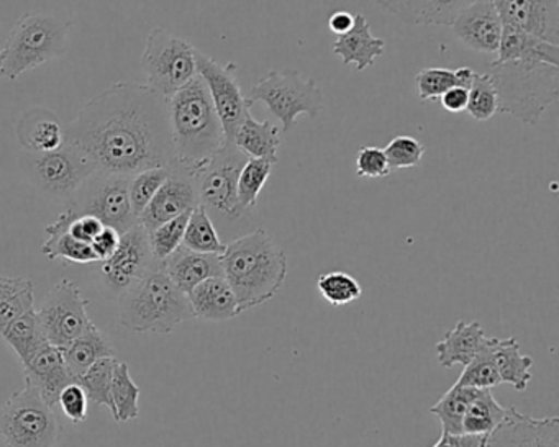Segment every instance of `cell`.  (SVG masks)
I'll return each instance as SVG.
<instances>
[{
  "label": "cell",
  "mask_w": 559,
  "mask_h": 447,
  "mask_svg": "<svg viewBox=\"0 0 559 447\" xmlns=\"http://www.w3.org/2000/svg\"><path fill=\"white\" fill-rule=\"evenodd\" d=\"M487 336L477 322H457L453 329L444 335L443 341L437 345V359L441 367L466 365L486 345Z\"/></svg>",
  "instance_id": "484cf974"
},
{
  "label": "cell",
  "mask_w": 559,
  "mask_h": 447,
  "mask_svg": "<svg viewBox=\"0 0 559 447\" xmlns=\"http://www.w3.org/2000/svg\"><path fill=\"white\" fill-rule=\"evenodd\" d=\"M35 309V287L25 277L0 274V333L9 323Z\"/></svg>",
  "instance_id": "d6a6232c"
},
{
  "label": "cell",
  "mask_w": 559,
  "mask_h": 447,
  "mask_svg": "<svg viewBox=\"0 0 559 447\" xmlns=\"http://www.w3.org/2000/svg\"><path fill=\"white\" fill-rule=\"evenodd\" d=\"M140 387L130 375L129 365L117 361L112 378V414L117 423L136 420L140 416Z\"/></svg>",
  "instance_id": "8d00e7d4"
},
{
  "label": "cell",
  "mask_w": 559,
  "mask_h": 447,
  "mask_svg": "<svg viewBox=\"0 0 559 447\" xmlns=\"http://www.w3.org/2000/svg\"><path fill=\"white\" fill-rule=\"evenodd\" d=\"M389 14L412 25L453 24L456 15L476 0H376Z\"/></svg>",
  "instance_id": "7402d4cb"
},
{
  "label": "cell",
  "mask_w": 559,
  "mask_h": 447,
  "mask_svg": "<svg viewBox=\"0 0 559 447\" xmlns=\"http://www.w3.org/2000/svg\"><path fill=\"white\" fill-rule=\"evenodd\" d=\"M486 74L497 93V112L523 125H536L558 100L559 67L543 61H492Z\"/></svg>",
  "instance_id": "277c9868"
},
{
  "label": "cell",
  "mask_w": 559,
  "mask_h": 447,
  "mask_svg": "<svg viewBox=\"0 0 559 447\" xmlns=\"http://www.w3.org/2000/svg\"><path fill=\"white\" fill-rule=\"evenodd\" d=\"M189 214L173 218L166 224L159 225L155 230L150 231L148 240L152 247L153 259L162 264L166 257L171 256L179 246H182L185 240L186 225H188Z\"/></svg>",
  "instance_id": "7bdbcfd3"
},
{
  "label": "cell",
  "mask_w": 559,
  "mask_h": 447,
  "mask_svg": "<svg viewBox=\"0 0 559 447\" xmlns=\"http://www.w3.org/2000/svg\"><path fill=\"white\" fill-rule=\"evenodd\" d=\"M492 358L502 384L512 385L516 391H525L532 380L533 359L520 352L515 338H492Z\"/></svg>",
  "instance_id": "f546056e"
},
{
  "label": "cell",
  "mask_w": 559,
  "mask_h": 447,
  "mask_svg": "<svg viewBox=\"0 0 559 447\" xmlns=\"http://www.w3.org/2000/svg\"><path fill=\"white\" fill-rule=\"evenodd\" d=\"M496 61H543L559 67V45L503 27Z\"/></svg>",
  "instance_id": "83f0119b"
},
{
  "label": "cell",
  "mask_w": 559,
  "mask_h": 447,
  "mask_svg": "<svg viewBox=\"0 0 559 447\" xmlns=\"http://www.w3.org/2000/svg\"><path fill=\"white\" fill-rule=\"evenodd\" d=\"M391 171L417 168L424 158L425 146L412 136H395L384 149Z\"/></svg>",
  "instance_id": "bcb514c9"
},
{
  "label": "cell",
  "mask_w": 559,
  "mask_h": 447,
  "mask_svg": "<svg viewBox=\"0 0 559 447\" xmlns=\"http://www.w3.org/2000/svg\"><path fill=\"white\" fill-rule=\"evenodd\" d=\"M162 269L186 295L204 280L224 277L221 254L198 253L186 246H179L171 256L166 257Z\"/></svg>",
  "instance_id": "44dd1931"
},
{
  "label": "cell",
  "mask_w": 559,
  "mask_h": 447,
  "mask_svg": "<svg viewBox=\"0 0 559 447\" xmlns=\"http://www.w3.org/2000/svg\"><path fill=\"white\" fill-rule=\"evenodd\" d=\"M194 318L207 322H228L240 315L237 297L225 277L204 280L188 293Z\"/></svg>",
  "instance_id": "cb8c5ba5"
},
{
  "label": "cell",
  "mask_w": 559,
  "mask_h": 447,
  "mask_svg": "<svg viewBox=\"0 0 559 447\" xmlns=\"http://www.w3.org/2000/svg\"><path fill=\"white\" fill-rule=\"evenodd\" d=\"M73 217L74 212L67 208V210L55 220V224L48 225V238L44 246H41V254H45V256L51 261L63 259L76 264L99 263L91 244L78 241L76 238L70 233V224Z\"/></svg>",
  "instance_id": "4316f807"
},
{
  "label": "cell",
  "mask_w": 559,
  "mask_h": 447,
  "mask_svg": "<svg viewBox=\"0 0 559 447\" xmlns=\"http://www.w3.org/2000/svg\"><path fill=\"white\" fill-rule=\"evenodd\" d=\"M119 359L104 358L91 365L83 375L76 378L78 384L86 394L87 400L112 411V378L114 367Z\"/></svg>",
  "instance_id": "f35d334b"
},
{
  "label": "cell",
  "mask_w": 559,
  "mask_h": 447,
  "mask_svg": "<svg viewBox=\"0 0 559 447\" xmlns=\"http://www.w3.org/2000/svg\"><path fill=\"white\" fill-rule=\"evenodd\" d=\"M61 434L53 408L28 382L0 407V439L8 447H58Z\"/></svg>",
  "instance_id": "52a82bcc"
},
{
  "label": "cell",
  "mask_w": 559,
  "mask_h": 447,
  "mask_svg": "<svg viewBox=\"0 0 559 447\" xmlns=\"http://www.w3.org/2000/svg\"><path fill=\"white\" fill-rule=\"evenodd\" d=\"M487 436H479V434H441L438 443L433 447H484Z\"/></svg>",
  "instance_id": "816d5d0a"
},
{
  "label": "cell",
  "mask_w": 559,
  "mask_h": 447,
  "mask_svg": "<svg viewBox=\"0 0 559 447\" xmlns=\"http://www.w3.org/2000/svg\"><path fill=\"white\" fill-rule=\"evenodd\" d=\"M385 41L374 37L369 28L368 19L362 14H355L353 27L346 34L338 35L333 44V53L342 57L343 64H355L356 70H368L374 64L376 58L384 55Z\"/></svg>",
  "instance_id": "603a6c76"
},
{
  "label": "cell",
  "mask_w": 559,
  "mask_h": 447,
  "mask_svg": "<svg viewBox=\"0 0 559 447\" xmlns=\"http://www.w3.org/2000/svg\"><path fill=\"white\" fill-rule=\"evenodd\" d=\"M484 447H559V418H533L510 407Z\"/></svg>",
  "instance_id": "e0dca14e"
},
{
  "label": "cell",
  "mask_w": 559,
  "mask_h": 447,
  "mask_svg": "<svg viewBox=\"0 0 559 447\" xmlns=\"http://www.w3.org/2000/svg\"><path fill=\"white\" fill-rule=\"evenodd\" d=\"M0 77H2V55H0Z\"/></svg>",
  "instance_id": "11a10c76"
},
{
  "label": "cell",
  "mask_w": 559,
  "mask_h": 447,
  "mask_svg": "<svg viewBox=\"0 0 559 447\" xmlns=\"http://www.w3.org/2000/svg\"><path fill=\"white\" fill-rule=\"evenodd\" d=\"M192 318L188 295L166 276L162 264L120 295L119 322L130 331L169 335Z\"/></svg>",
  "instance_id": "5b68a950"
},
{
  "label": "cell",
  "mask_w": 559,
  "mask_h": 447,
  "mask_svg": "<svg viewBox=\"0 0 559 447\" xmlns=\"http://www.w3.org/2000/svg\"><path fill=\"white\" fill-rule=\"evenodd\" d=\"M454 35L461 44L477 53L493 55L499 51L503 25L492 0H476L454 19Z\"/></svg>",
  "instance_id": "d6986e66"
},
{
  "label": "cell",
  "mask_w": 559,
  "mask_h": 447,
  "mask_svg": "<svg viewBox=\"0 0 559 447\" xmlns=\"http://www.w3.org/2000/svg\"><path fill=\"white\" fill-rule=\"evenodd\" d=\"M87 305L90 300L84 299L78 283L61 279L45 297L40 309H35L48 342L64 348L87 331L93 325Z\"/></svg>",
  "instance_id": "4fadbf2b"
},
{
  "label": "cell",
  "mask_w": 559,
  "mask_h": 447,
  "mask_svg": "<svg viewBox=\"0 0 559 447\" xmlns=\"http://www.w3.org/2000/svg\"><path fill=\"white\" fill-rule=\"evenodd\" d=\"M506 28L559 45L558 0H492Z\"/></svg>",
  "instance_id": "2e32d148"
},
{
  "label": "cell",
  "mask_w": 559,
  "mask_h": 447,
  "mask_svg": "<svg viewBox=\"0 0 559 447\" xmlns=\"http://www.w3.org/2000/svg\"><path fill=\"white\" fill-rule=\"evenodd\" d=\"M479 388L463 387L454 384L447 394L438 400L428 413L433 414L440 420L443 433L461 434L463 433V420L473 398L476 397Z\"/></svg>",
  "instance_id": "d590c367"
},
{
  "label": "cell",
  "mask_w": 559,
  "mask_h": 447,
  "mask_svg": "<svg viewBox=\"0 0 559 447\" xmlns=\"http://www.w3.org/2000/svg\"><path fill=\"white\" fill-rule=\"evenodd\" d=\"M0 336L17 354L22 367H25L31 359L48 342L35 309L9 323L4 331L0 333Z\"/></svg>",
  "instance_id": "1f68e13d"
},
{
  "label": "cell",
  "mask_w": 559,
  "mask_h": 447,
  "mask_svg": "<svg viewBox=\"0 0 559 447\" xmlns=\"http://www.w3.org/2000/svg\"><path fill=\"white\" fill-rule=\"evenodd\" d=\"M384 152L376 146H365L356 155V174L359 178L382 179L391 174Z\"/></svg>",
  "instance_id": "7dc6e473"
},
{
  "label": "cell",
  "mask_w": 559,
  "mask_h": 447,
  "mask_svg": "<svg viewBox=\"0 0 559 447\" xmlns=\"http://www.w3.org/2000/svg\"><path fill=\"white\" fill-rule=\"evenodd\" d=\"M158 266L153 259L148 231L139 224L120 234L116 253L103 261V274L110 292L122 295Z\"/></svg>",
  "instance_id": "9a60e30c"
},
{
  "label": "cell",
  "mask_w": 559,
  "mask_h": 447,
  "mask_svg": "<svg viewBox=\"0 0 559 447\" xmlns=\"http://www.w3.org/2000/svg\"><path fill=\"white\" fill-rule=\"evenodd\" d=\"M195 67L198 74L204 81L215 112L221 119L224 129L225 142H234L235 132L243 120L250 116V99L243 96L240 83L237 80V64H222L215 58L207 57L202 51L195 50Z\"/></svg>",
  "instance_id": "5bb4252c"
},
{
  "label": "cell",
  "mask_w": 559,
  "mask_h": 447,
  "mask_svg": "<svg viewBox=\"0 0 559 447\" xmlns=\"http://www.w3.org/2000/svg\"><path fill=\"white\" fill-rule=\"evenodd\" d=\"M71 22L55 15L27 14L9 34L2 55V77L17 81L22 74L67 53Z\"/></svg>",
  "instance_id": "8992f818"
},
{
  "label": "cell",
  "mask_w": 559,
  "mask_h": 447,
  "mask_svg": "<svg viewBox=\"0 0 559 447\" xmlns=\"http://www.w3.org/2000/svg\"><path fill=\"white\" fill-rule=\"evenodd\" d=\"M467 113L477 122H487L497 113V93L487 74H474L467 89Z\"/></svg>",
  "instance_id": "f6af8a7d"
},
{
  "label": "cell",
  "mask_w": 559,
  "mask_h": 447,
  "mask_svg": "<svg viewBox=\"0 0 559 447\" xmlns=\"http://www.w3.org/2000/svg\"><path fill=\"white\" fill-rule=\"evenodd\" d=\"M168 117L175 152L171 168L195 179L227 143L211 94L199 74L169 97Z\"/></svg>",
  "instance_id": "7a4b0ae2"
},
{
  "label": "cell",
  "mask_w": 559,
  "mask_h": 447,
  "mask_svg": "<svg viewBox=\"0 0 559 447\" xmlns=\"http://www.w3.org/2000/svg\"><path fill=\"white\" fill-rule=\"evenodd\" d=\"M201 205L195 179L181 169L171 168V174L156 192L145 210L140 214L139 224L146 231H153L159 225L181 217Z\"/></svg>",
  "instance_id": "ac0fdd59"
},
{
  "label": "cell",
  "mask_w": 559,
  "mask_h": 447,
  "mask_svg": "<svg viewBox=\"0 0 559 447\" xmlns=\"http://www.w3.org/2000/svg\"><path fill=\"white\" fill-rule=\"evenodd\" d=\"M17 138L25 152H55L63 146L64 126L51 110L32 109L19 120Z\"/></svg>",
  "instance_id": "d4e9b609"
},
{
  "label": "cell",
  "mask_w": 559,
  "mask_h": 447,
  "mask_svg": "<svg viewBox=\"0 0 559 447\" xmlns=\"http://www.w3.org/2000/svg\"><path fill=\"white\" fill-rule=\"evenodd\" d=\"M474 74L476 73L471 68H457L456 71L444 70V68H427L415 76V87H417L420 100L440 99L447 90L453 89V87L469 89Z\"/></svg>",
  "instance_id": "e575fe53"
},
{
  "label": "cell",
  "mask_w": 559,
  "mask_h": 447,
  "mask_svg": "<svg viewBox=\"0 0 559 447\" xmlns=\"http://www.w3.org/2000/svg\"><path fill=\"white\" fill-rule=\"evenodd\" d=\"M87 397L84 394L83 388L78 382L68 385L58 398V404L63 410L64 416L71 421V423L80 424L83 423L87 418Z\"/></svg>",
  "instance_id": "c3c4849f"
},
{
  "label": "cell",
  "mask_w": 559,
  "mask_h": 447,
  "mask_svg": "<svg viewBox=\"0 0 559 447\" xmlns=\"http://www.w3.org/2000/svg\"><path fill=\"white\" fill-rule=\"evenodd\" d=\"M274 162L250 158L238 178V202L245 212L253 210L267 179L273 174Z\"/></svg>",
  "instance_id": "ab89813d"
},
{
  "label": "cell",
  "mask_w": 559,
  "mask_h": 447,
  "mask_svg": "<svg viewBox=\"0 0 559 447\" xmlns=\"http://www.w3.org/2000/svg\"><path fill=\"white\" fill-rule=\"evenodd\" d=\"M484 444H486V443H484Z\"/></svg>",
  "instance_id": "9f6ffc18"
},
{
  "label": "cell",
  "mask_w": 559,
  "mask_h": 447,
  "mask_svg": "<svg viewBox=\"0 0 559 447\" xmlns=\"http://www.w3.org/2000/svg\"><path fill=\"white\" fill-rule=\"evenodd\" d=\"M182 246L188 250L198 251V253L222 254L227 244L222 243L217 230L209 217L207 208L204 205H198L189 215L188 225H186L185 240Z\"/></svg>",
  "instance_id": "74e56055"
},
{
  "label": "cell",
  "mask_w": 559,
  "mask_h": 447,
  "mask_svg": "<svg viewBox=\"0 0 559 447\" xmlns=\"http://www.w3.org/2000/svg\"><path fill=\"white\" fill-rule=\"evenodd\" d=\"M63 355L71 374L78 378L100 359L114 358L116 349L109 338L93 323L80 338L64 346Z\"/></svg>",
  "instance_id": "4dcf8cb0"
},
{
  "label": "cell",
  "mask_w": 559,
  "mask_h": 447,
  "mask_svg": "<svg viewBox=\"0 0 559 447\" xmlns=\"http://www.w3.org/2000/svg\"><path fill=\"white\" fill-rule=\"evenodd\" d=\"M251 102H263L280 120L283 132L294 129L297 117L317 119L323 110V93L316 80L302 76L296 70L270 71L263 80L251 86Z\"/></svg>",
  "instance_id": "9c48e42d"
},
{
  "label": "cell",
  "mask_w": 559,
  "mask_h": 447,
  "mask_svg": "<svg viewBox=\"0 0 559 447\" xmlns=\"http://www.w3.org/2000/svg\"><path fill=\"white\" fill-rule=\"evenodd\" d=\"M317 287L323 299L333 306L348 305L362 295L358 280L342 270L322 274L317 280Z\"/></svg>",
  "instance_id": "b9f144b4"
},
{
  "label": "cell",
  "mask_w": 559,
  "mask_h": 447,
  "mask_svg": "<svg viewBox=\"0 0 559 447\" xmlns=\"http://www.w3.org/2000/svg\"><path fill=\"white\" fill-rule=\"evenodd\" d=\"M221 261L240 313L274 299L287 277L286 253L263 228L227 244Z\"/></svg>",
  "instance_id": "3957f363"
},
{
  "label": "cell",
  "mask_w": 559,
  "mask_h": 447,
  "mask_svg": "<svg viewBox=\"0 0 559 447\" xmlns=\"http://www.w3.org/2000/svg\"><path fill=\"white\" fill-rule=\"evenodd\" d=\"M130 178L132 176L96 171L68 202V208L76 215H91L104 227L123 234L139 225V217L130 204Z\"/></svg>",
  "instance_id": "8fae6325"
},
{
  "label": "cell",
  "mask_w": 559,
  "mask_h": 447,
  "mask_svg": "<svg viewBox=\"0 0 559 447\" xmlns=\"http://www.w3.org/2000/svg\"><path fill=\"white\" fill-rule=\"evenodd\" d=\"M104 225L97 218L91 215H76L74 214L73 220L70 224V233L76 238L78 241L91 244V241L99 234Z\"/></svg>",
  "instance_id": "681fc988"
},
{
  "label": "cell",
  "mask_w": 559,
  "mask_h": 447,
  "mask_svg": "<svg viewBox=\"0 0 559 447\" xmlns=\"http://www.w3.org/2000/svg\"><path fill=\"white\" fill-rule=\"evenodd\" d=\"M457 385L471 388H493L499 387V374L492 358V338H487L484 348L474 355L469 364L464 365L463 374L456 380Z\"/></svg>",
  "instance_id": "60d3db41"
},
{
  "label": "cell",
  "mask_w": 559,
  "mask_h": 447,
  "mask_svg": "<svg viewBox=\"0 0 559 447\" xmlns=\"http://www.w3.org/2000/svg\"><path fill=\"white\" fill-rule=\"evenodd\" d=\"M119 241L120 234L117 233L114 228L104 227L103 230L99 231V234L91 241V247H93L97 259L103 263V261L109 259V257L116 253Z\"/></svg>",
  "instance_id": "f907efd6"
},
{
  "label": "cell",
  "mask_w": 559,
  "mask_h": 447,
  "mask_svg": "<svg viewBox=\"0 0 559 447\" xmlns=\"http://www.w3.org/2000/svg\"><path fill=\"white\" fill-rule=\"evenodd\" d=\"M440 99L441 106L448 112H463L467 106V89H464V87H453V89L447 90Z\"/></svg>",
  "instance_id": "f5cc1de1"
},
{
  "label": "cell",
  "mask_w": 559,
  "mask_h": 447,
  "mask_svg": "<svg viewBox=\"0 0 559 447\" xmlns=\"http://www.w3.org/2000/svg\"><path fill=\"white\" fill-rule=\"evenodd\" d=\"M250 156L237 148L234 143H225L224 148L195 176L199 201L205 208H214L238 220L247 212L238 202V178Z\"/></svg>",
  "instance_id": "7c38bea8"
},
{
  "label": "cell",
  "mask_w": 559,
  "mask_h": 447,
  "mask_svg": "<svg viewBox=\"0 0 559 447\" xmlns=\"http://www.w3.org/2000/svg\"><path fill=\"white\" fill-rule=\"evenodd\" d=\"M169 174H171V168H153L130 178V204H132L136 217H140V214L145 210L146 205L152 202Z\"/></svg>",
  "instance_id": "ee69618b"
},
{
  "label": "cell",
  "mask_w": 559,
  "mask_h": 447,
  "mask_svg": "<svg viewBox=\"0 0 559 447\" xmlns=\"http://www.w3.org/2000/svg\"><path fill=\"white\" fill-rule=\"evenodd\" d=\"M280 135V126L274 125L270 120L257 122L250 113L238 126L231 143L250 158L267 159L277 165L280 161L277 159V149L281 146Z\"/></svg>",
  "instance_id": "f1b7e54d"
},
{
  "label": "cell",
  "mask_w": 559,
  "mask_h": 447,
  "mask_svg": "<svg viewBox=\"0 0 559 447\" xmlns=\"http://www.w3.org/2000/svg\"><path fill=\"white\" fill-rule=\"evenodd\" d=\"M146 86L168 100L198 76L195 48L166 28H153L142 55Z\"/></svg>",
  "instance_id": "30bf717a"
},
{
  "label": "cell",
  "mask_w": 559,
  "mask_h": 447,
  "mask_svg": "<svg viewBox=\"0 0 559 447\" xmlns=\"http://www.w3.org/2000/svg\"><path fill=\"white\" fill-rule=\"evenodd\" d=\"M24 371L25 382L34 385L45 403L51 408L57 407L61 391L76 382V377L71 374L64 361L63 348L50 342L31 359Z\"/></svg>",
  "instance_id": "ffe728a7"
},
{
  "label": "cell",
  "mask_w": 559,
  "mask_h": 447,
  "mask_svg": "<svg viewBox=\"0 0 559 447\" xmlns=\"http://www.w3.org/2000/svg\"><path fill=\"white\" fill-rule=\"evenodd\" d=\"M507 410L509 408L502 407L489 388H479L464 414L463 433L487 436L502 423Z\"/></svg>",
  "instance_id": "836d02e7"
},
{
  "label": "cell",
  "mask_w": 559,
  "mask_h": 447,
  "mask_svg": "<svg viewBox=\"0 0 559 447\" xmlns=\"http://www.w3.org/2000/svg\"><path fill=\"white\" fill-rule=\"evenodd\" d=\"M64 142L80 149L96 171L109 174L171 168L168 100L146 84H112L84 104L64 129Z\"/></svg>",
  "instance_id": "6da1fadb"
},
{
  "label": "cell",
  "mask_w": 559,
  "mask_h": 447,
  "mask_svg": "<svg viewBox=\"0 0 559 447\" xmlns=\"http://www.w3.org/2000/svg\"><path fill=\"white\" fill-rule=\"evenodd\" d=\"M21 168L38 194L57 202H70L96 172L93 162L67 142L55 152H25Z\"/></svg>",
  "instance_id": "ba28073f"
},
{
  "label": "cell",
  "mask_w": 559,
  "mask_h": 447,
  "mask_svg": "<svg viewBox=\"0 0 559 447\" xmlns=\"http://www.w3.org/2000/svg\"><path fill=\"white\" fill-rule=\"evenodd\" d=\"M353 21H355V15L345 11L335 12L329 21L330 31L336 35L346 34L353 27Z\"/></svg>",
  "instance_id": "db71d44e"
}]
</instances>
